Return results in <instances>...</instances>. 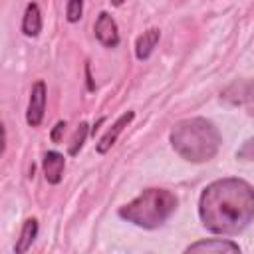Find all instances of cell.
I'll return each instance as SVG.
<instances>
[{
    "label": "cell",
    "instance_id": "cell-1",
    "mask_svg": "<svg viewBox=\"0 0 254 254\" xmlns=\"http://www.w3.org/2000/svg\"><path fill=\"white\" fill-rule=\"evenodd\" d=\"M198 214L210 232L236 234L254 218V189L240 179L214 181L200 194Z\"/></svg>",
    "mask_w": 254,
    "mask_h": 254
},
{
    "label": "cell",
    "instance_id": "cell-2",
    "mask_svg": "<svg viewBox=\"0 0 254 254\" xmlns=\"http://www.w3.org/2000/svg\"><path fill=\"white\" fill-rule=\"evenodd\" d=\"M173 149L192 163H204L212 159L220 145V135L216 127L206 119H189L181 121L171 131Z\"/></svg>",
    "mask_w": 254,
    "mask_h": 254
},
{
    "label": "cell",
    "instance_id": "cell-3",
    "mask_svg": "<svg viewBox=\"0 0 254 254\" xmlns=\"http://www.w3.org/2000/svg\"><path fill=\"white\" fill-rule=\"evenodd\" d=\"M177 208V196L165 189H147L129 204L119 210V216L143 226V228H157L161 226Z\"/></svg>",
    "mask_w": 254,
    "mask_h": 254
},
{
    "label": "cell",
    "instance_id": "cell-4",
    "mask_svg": "<svg viewBox=\"0 0 254 254\" xmlns=\"http://www.w3.org/2000/svg\"><path fill=\"white\" fill-rule=\"evenodd\" d=\"M44 111H46V83L38 79L30 91V101H28V111H26L28 125L38 127L44 119Z\"/></svg>",
    "mask_w": 254,
    "mask_h": 254
},
{
    "label": "cell",
    "instance_id": "cell-5",
    "mask_svg": "<svg viewBox=\"0 0 254 254\" xmlns=\"http://www.w3.org/2000/svg\"><path fill=\"white\" fill-rule=\"evenodd\" d=\"M95 38L105 46V48H115L119 44V32H117V24L115 20L107 14L101 12L95 20Z\"/></svg>",
    "mask_w": 254,
    "mask_h": 254
},
{
    "label": "cell",
    "instance_id": "cell-6",
    "mask_svg": "<svg viewBox=\"0 0 254 254\" xmlns=\"http://www.w3.org/2000/svg\"><path fill=\"white\" fill-rule=\"evenodd\" d=\"M185 252H240V246L228 238H206L189 244Z\"/></svg>",
    "mask_w": 254,
    "mask_h": 254
},
{
    "label": "cell",
    "instance_id": "cell-7",
    "mask_svg": "<svg viewBox=\"0 0 254 254\" xmlns=\"http://www.w3.org/2000/svg\"><path fill=\"white\" fill-rule=\"evenodd\" d=\"M133 117H135V115H133V111L123 113V115H121V117H119V119H117L109 129H107V133L99 139V143H97V153H101V155H103V153H107V151L115 145V141H117V137L123 133V129L133 121Z\"/></svg>",
    "mask_w": 254,
    "mask_h": 254
},
{
    "label": "cell",
    "instance_id": "cell-8",
    "mask_svg": "<svg viewBox=\"0 0 254 254\" xmlns=\"http://www.w3.org/2000/svg\"><path fill=\"white\" fill-rule=\"evenodd\" d=\"M64 167H65V159L58 151H48L44 155V175H46V181L48 183L58 185L62 181Z\"/></svg>",
    "mask_w": 254,
    "mask_h": 254
},
{
    "label": "cell",
    "instance_id": "cell-9",
    "mask_svg": "<svg viewBox=\"0 0 254 254\" xmlns=\"http://www.w3.org/2000/svg\"><path fill=\"white\" fill-rule=\"evenodd\" d=\"M22 32L28 38H36L42 32V14H40V8L36 2H30L26 6L24 18H22Z\"/></svg>",
    "mask_w": 254,
    "mask_h": 254
},
{
    "label": "cell",
    "instance_id": "cell-10",
    "mask_svg": "<svg viewBox=\"0 0 254 254\" xmlns=\"http://www.w3.org/2000/svg\"><path fill=\"white\" fill-rule=\"evenodd\" d=\"M159 38H161V32H159L157 28H151V30L143 32V34L137 38V44H135V56H137V60H141V62L147 60V58L153 54V50H155Z\"/></svg>",
    "mask_w": 254,
    "mask_h": 254
},
{
    "label": "cell",
    "instance_id": "cell-11",
    "mask_svg": "<svg viewBox=\"0 0 254 254\" xmlns=\"http://www.w3.org/2000/svg\"><path fill=\"white\" fill-rule=\"evenodd\" d=\"M36 234H38V220H36V218H28V220L24 222V226H22V232H20V238H18V242H16V246H14V252H16V254L26 252V250L32 246Z\"/></svg>",
    "mask_w": 254,
    "mask_h": 254
},
{
    "label": "cell",
    "instance_id": "cell-12",
    "mask_svg": "<svg viewBox=\"0 0 254 254\" xmlns=\"http://www.w3.org/2000/svg\"><path fill=\"white\" fill-rule=\"evenodd\" d=\"M87 123H79V127L75 129L73 133V139H71V145H69V155H77V151L83 147V141L87 137Z\"/></svg>",
    "mask_w": 254,
    "mask_h": 254
},
{
    "label": "cell",
    "instance_id": "cell-13",
    "mask_svg": "<svg viewBox=\"0 0 254 254\" xmlns=\"http://www.w3.org/2000/svg\"><path fill=\"white\" fill-rule=\"evenodd\" d=\"M238 101L244 103L246 109H248V113L254 117V81H250V83H246L242 87V97Z\"/></svg>",
    "mask_w": 254,
    "mask_h": 254
},
{
    "label": "cell",
    "instance_id": "cell-14",
    "mask_svg": "<svg viewBox=\"0 0 254 254\" xmlns=\"http://www.w3.org/2000/svg\"><path fill=\"white\" fill-rule=\"evenodd\" d=\"M81 12H83V0H69L67 2V10H65V18L67 22H77L81 18Z\"/></svg>",
    "mask_w": 254,
    "mask_h": 254
},
{
    "label": "cell",
    "instance_id": "cell-15",
    "mask_svg": "<svg viewBox=\"0 0 254 254\" xmlns=\"http://www.w3.org/2000/svg\"><path fill=\"white\" fill-rule=\"evenodd\" d=\"M236 157L240 161H254V139L244 141V145L236 151Z\"/></svg>",
    "mask_w": 254,
    "mask_h": 254
},
{
    "label": "cell",
    "instance_id": "cell-16",
    "mask_svg": "<svg viewBox=\"0 0 254 254\" xmlns=\"http://www.w3.org/2000/svg\"><path fill=\"white\" fill-rule=\"evenodd\" d=\"M64 131H65V121H58V123H56V127H54V131H52V135H50V139H52L54 143H60V141H62Z\"/></svg>",
    "mask_w": 254,
    "mask_h": 254
},
{
    "label": "cell",
    "instance_id": "cell-17",
    "mask_svg": "<svg viewBox=\"0 0 254 254\" xmlns=\"http://www.w3.org/2000/svg\"><path fill=\"white\" fill-rule=\"evenodd\" d=\"M111 4H113V6H121V4H123V0H111Z\"/></svg>",
    "mask_w": 254,
    "mask_h": 254
}]
</instances>
